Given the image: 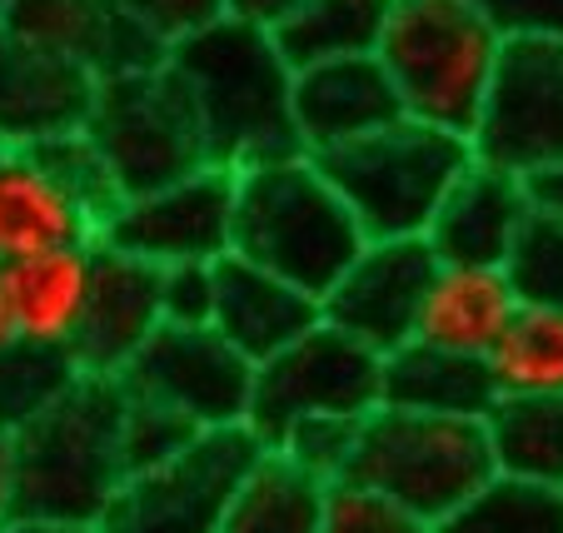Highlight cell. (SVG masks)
<instances>
[{"label":"cell","instance_id":"cell-1","mask_svg":"<svg viewBox=\"0 0 563 533\" xmlns=\"http://www.w3.org/2000/svg\"><path fill=\"white\" fill-rule=\"evenodd\" d=\"M165 75L180 86L210 165L240 175L250 165L299 155L289 115L295 70L265 25L224 15L210 31L170 45Z\"/></svg>","mask_w":563,"mask_h":533},{"label":"cell","instance_id":"cell-2","mask_svg":"<svg viewBox=\"0 0 563 533\" xmlns=\"http://www.w3.org/2000/svg\"><path fill=\"white\" fill-rule=\"evenodd\" d=\"M120 424H125V389L115 379H86V374L35 424H25L11 438L21 519L100 529L125 484Z\"/></svg>","mask_w":563,"mask_h":533},{"label":"cell","instance_id":"cell-3","mask_svg":"<svg viewBox=\"0 0 563 533\" xmlns=\"http://www.w3.org/2000/svg\"><path fill=\"white\" fill-rule=\"evenodd\" d=\"M364 249V230L319 160L285 155L234 175V255L324 299Z\"/></svg>","mask_w":563,"mask_h":533},{"label":"cell","instance_id":"cell-4","mask_svg":"<svg viewBox=\"0 0 563 533\" xmlns=\"http://www.w3.org/2000/svg\"><path fill=\"white\" fill-rule=\"evenodd\" d=\"M504 35L468 0H394L379 41V65L389 75L405 120L474 135Z\"/></svg>","mask_w":563,"mask_h":533},{"label":"cell","instance_id":"cell-5","mask_svg":"<svg viewBox=\"0 0 563 533\" xmlns=\"http://www.w3.org/2000/svg\"><path fill=\"white\" fill-rule=\"evenodd\" d=\"M344 479L384 493L424 529H439L494 479L489 438L478 419L405 414L379 404L354 429V454Z\"/></svg>","mask_w":563,"mask_h":533},{"label":"cell","instance_id":"cell-6","mask_svg":"<svg viewBox=\"0 0 563 533\" xmlns=\"http://www.w3.org/2000/svg\"><path fill=\"white\" fill-rule=\"evenodd\" d=\"M468 165L474 149L464 135L419 120H394L354 145L319 155V170L350 204L364 240H424Z\"/></svg>","mask_w":563,"mask_h":533},{"label":"cell","instance_id":"cell-7","mask_svg":"<svg viewBox=\"0 0 563 533\" xmlns=\"http://www.w3.org/2000/svg\"><path fill=\"white\" fill-rule=\"evenodd\" d=\"M115 204L120 200L86 135L35 149H0V265L100 245Z\"/></svg>","mask_w":563,"mask_h":533},{"label":"cell","instance_id":"cell-8","mask_svg":"<svg viewBox=\"0 0 563 533\" xmlns=\"http://www.w3.org/2000/svg\"><path fill=\"white\" fill-rule=\"evenodd\" d=\"M80 135L96 149L115 200L159 190V185L185 180V175L210 165L190 106H185L180 86L165 75V65L100 80Z\"/></svg>","mask_w":563,"mask_h":533},{"label":"cell","instance_id":"cell-9","mask_svg":"<svg viewBox=\"0 0 563 533\" xmlns=\"http://www.w3.org/2000/svg\"><path fill=\"white\" fill-rule=\"evenodd\" d=\"M384 404V359L364 349L360 340L330 330L319 320L309 334H299L275 359L255 364V389H250L245 429L260 448H279L289 429L309 419H350Z\"/></svg>","mask_w":563,"mask_h":533},{"label":"cell","instance_id":"cell-10","mask_svg":"<svg viewBox=\"0 0 563 533\" xmlns=\"http://www.w3.org/2000/svg\"><path fill=\"white\" fill-rule=\"evenodd\" d=\"M478 165L529 185L563 165V41H504L468 135Z\"/></svg>","mask_w":563,"mask_h":533},{"label":"cell","instance_id":"cell-11","mask_svg":"<svg viewBox=\"0 0 563 533\" xmlns=\"http://www.w3.org/2000/svg\"><path fill=\"white\" fill-rule=\"evenodd\" d=\"M260 454L265 448L250 438V429L195 434L180 454L120 484L100 533H220L234 484Z\"/></svg>","mask_w":563,"mask_h":533},{"label":"cell","instance_id":"cell-12","mask_svg":"<svg viewBox=\"0 0 563 533\" xmlns=\"http://www.w3.org/2000/svg\"><path fill=\"white\" fill-rule=\"evenodd\" d=\"M115 385L125 389V399L185 419L195 434H214V429H245L255 364L234 354L214 330L159 324L145 349L120 369Z\"/></svg>","mask_w":563,"mask_h":533},{"label":"cell","instance_id":"cell-13","mask_svg":"<svg viewBox=\"0 0 563 533\" xmlns=\"http://www.w3.org/2000/svg\"><path fill=\"white\" fill-rule=\"evenodd\" d=\"M100 245L150 269L220 265L224 255H234V175L205 165L185 180L130 195L110 210Z\"/></svg>","mask_w":563,"mask_h":533},{"label":"cell","instance_id":"cell-14","mask_svg":"<svg viewBox=\"0 0 563 533\" xmlns=\"http://www.w3.org/2000/svg\"><path fill=\"white\" fill-rule=\"evenodd\" d=\"M434 269L439 259L424 240H364L354 265L319 299V320L384 359L415 340Z\"/></svg>","mask_w":563,"mask_h":533},{"label":"cell","instance_id":"cell-15","mask_svg":"<svg viewBox=\"0 0 563 533\" xmlns=\"http://www.w3.org/2000/svg\"><path fill=\"white\" fill-rule=\"evenodd\" d=\"M100 80L86 65L0 31V149H35L86 130Z\"/></svg>","mask_w":563,"mask_h":533},{"label":"cell","instance_id":"cell-16","mask_svg":"<svg viewBox=\"0 0 563 533\" xmlns=\"http://www.w3.org/2000/svg\"><path fill=\"white\" fill-rule=\"evenodd\" d=\"M0 31L86 65L96 80H115V75H140L165 65V45L150 41L125 15L120 0H11Z\"/></svg>","mask_w":563,"mask_h":533},{"label":"cell","instance_id":"cell-17","mask_svg":"<svg viewBox=\"0 0 563 533\" xmlns=\"http://www.w3.org/2000/svg\"><path fill=\"white\" fill-rule=\"evenodd\" d=\"M289 115H295L299 155L319 160L330 149H344L394 120H405V110H399V96H394L379 55H350V60L295 70Z\"/></svg>","mask_w":563,"mask_h":533},{"label":"cell","instance_id":"cell-18","mask_svg":"<svg viewBox=\"0 0 563 533\" xmlns=\"http://www.w3.org/2000/svg\"><path fill=\"white\" fill-rule=\"evenodd\" d=\"M159 330V269L120 255L110 245H96L90 295L80 330L70 340V359L86 379H120L130 359L145 349V340Z\"/></svg>","mask_w":563,"mask_h":533},{"label":"cell","instance_id":"cell-19","mask_svg":"<svg viewBox=\"0 0 563 533\" xmlns=\"http://www.w3.org/2000/svg\"><path fill=\"white\" fill-rule=\"evenodd\" d=\"M529 214H533L529 185L474 160L464 175H459L454 190L444 195L424 245L434 249L439 265H494V269H504V259L514 255L523 224H529Z\"/></svg>","mask_w":563,"mask_h":533},{"label":"cell","instance_id":"cell-20","mask_svg":"<svg viewBox=\"0 0 563 533\" xmlns=\"http://www.w3.org/2000/svg\"><path fill=\"white\" fill-rule=\"evenodd\" d=\"M319 324V299L305 289L285 285L279 275L250 265L240 255H224L214 265V320L210 330L230 344L234 354H245L250 364L275 359L279 349L309 334Z\"/></svg>","mask_w":563,"mask_h":533},{"label":"cell","instance_id":"cell-21","mask_svg":"<svg viewBox=\"0 0 563 533\" xmlns=\"http://www.w3.org/2000/svg\"><path fill=\"white\" fill-rule=\"evenodd\" d=\"M90 269H96V245L51 249V255H25L0 265V314L11 324V340L70 349L80 314H86Z\"/></svg>","mask_w":563,"mask_h":533},{"label":"cell","instance_id":"cell-22","mask_svg":"<svg viewBox=\"0 0 563 533\" xmlns=\"http://www.w3.org/2000/svg\"><path fill=\"white\" fill-rule=\"evenodd\" d=\"M519 314L509 275L494 265H439L429 279V295L419 304L415 340L444 354H468L489 359L499 334Z\"/></svg>","mask_w":563,"mask_h":533},{"label":"cell","instance_id":"cell-23","mask_svg":"<svg viewBox=\"0 0 563 533\" xmlns=\"http://www.w3.org/2000/svg\"><path fill=\"white\" fill-rule=\"evenodd\" d=\"M494 379L484 359L444 354L409 340L405 349L384 354V404L405 414H444V419H484L494 404Z\"/></svg>","mask_w":563,"mask_h":533},{"label":"cell","instance_id":"cell-24","mask_svg":"<svg viewBox=\"0 0 563 533\" xmlns=\"http://www.w3.org/2000/svg\"><path fill=\"white\" fill-rule=\"evenodd\" d=\"M478 424L494 474L563 489V395H504Z\"/></svg>","mask_w":563,"mask_h":533},{"label":"cell","instance_id":"cell-25","mask_svg":"<svg viewBox=\"0 0 563 533\" xmlns=\"http://www.w3.org/2000/svg\"><path fill=\"white\" fill-rule=\"evenodd\" d=\"M324 489L314 474L289 464L285 454H260L234 484L220 533H319L324 519Z\"/></svg>","mask_w":563,"mask_h":533},{"label":"cell","instance_id":"cell-26","mask_svg":"<svg viewBox=\"0 0 563 533\" xmlns=\"http://www.w3.org/2000/svg\"><path fill=\"white\" fill-rule=\"evenodd\" d=\"M389 11L394 0H299L285 21L269 25V35L289 60V70H305V65L374 55Z\"/></svg>","mask_w":563,"mask_h":533},{"label":"cell","instance_id":"cell-27","mask_svg":"<svg viewBox=\"0 0 563 533\" xmlns=\"http://www.w3.org/2000/svg\"><path fill=\"white\" fill-rule=\"evenodd\" d=\"M494 395H563V314L519 304L509 330L489 349Z\"/></svg>","mask_w":563,"mask_h":533},{"label":"cell","instance_id":"cell-28","mask_svg":"<svg viewBox=\"0 0 563 533\" xmlns=\"http://www.w3.org/2000/svg\"><path fill=\"white\" fill-rule=\"evenodd\" d=\"M80 379L70 349L11 340L0 349V438H15L25 424L45 414L55 399H65Z\"/></svg>","mask_w":563,"mask_h":533},{"label":"cell","instance_id":"cell-29","mask_svg":"<svg viewBox=\"0 0 563 533\" xmlns=\"http://www.w3.org/2000/svg\"><path fill=\"white\" fill-rule=\"evenodd\" d=\"M434 533H563V489L494 474Z\"/></svg>","mask_w":563,"mask_h":533},{"label":"cell","instance_id":"cell-30","mask_svg":"<svg viewBox=\"0 0 563 533\" xmlns=\"http://www.w3.org/2000/svg\"><path fill=\"white\" fill-rule=\"evenodd\" d=\"M504 275H509L519 304L563 314V220L533 210L514 255L504 259Z\"/></svg>","mask_w":563,"mask_h":533},{"label":"cell","instance_id":"cell-31","mask_svg":"<svg viewBox=\"0 0 563 533\" xmlns=\"http://www.w3.org/2000/svg\"><path fill=\"white\" fill-rule=\"evenodd\" d=\"M319 533H434L405 513L399 503H389L384 493L364 489L354 479H340L324 489V519H319Z\"/></svg>","mask_w":563,"mask_h":533},{"label":"cell","instance_id":"cell-32","mask_svg":"<svg viewBox=\"0 0 563 533\" xmlns=\"http://www.w3.org/2000/svg\"><path fill=\"white\" fill-rule=\"evenodd\" d=\"M195 438V429L185 419L165 414L155 404H140V399H125V424H120V454H125V479L130 474H145L155 464H165L170 454H180Z\"/></svg>","mask_w":563,"mask_h":533},{"label":"cell","instance_id":"cell-33","mask_svg":"<svg viewBox=\"0 0 563 533\" xmlns=\"http://www.w3.org/2000/svg\"><path fill=\"white\" fill-rule=\"evenodd\" d=\"M354 429L360 424H350V419H309V424L289 429V438L279 448H269V454H285L289 464L314 474L319 484H340L350 474Z\"/></svg>","mask_w":563,"mask_h":533},{"label":"cell","instance_id":"cell-34","mask_svg":"<svg viewBox=\"0 0 563 533\" xmlns=\"http://www.w3.org/2000/svg\"><path fill=\"white\" fill-rule=\"evenodd\" d=\"M120 5H125L130 21L155 45H165V51L200 31H210L214 21L230 15V0H120Z\"/></svg>","mask_w":563,"mask_h":533},{"label":"cell","instance_id":"cell-35","mask_svg":"<svg viewBox=\"0 0 563 533\" xmlns=\"http://www.w3.org/2000/svg\"><path fill=\"white\" fill-rule=\"evenodd\" d=\"M214 320V265L159 269V324L170 330H210Z\"/></svg>","mask_w":563,"mask_h":533},{"label":"cell","instance_id":"cell-36","mask_svg":"<svg viewBox=\"0 0 563 533\" xmlns=\"http://www.w3.org/2000/svg\"><path fill=\"white\" fill-rule=\"evenodd\" d=\"M504 41H563V0H468Z\"/></svg>","mask_w":563,"mask_h":533},{"label":"cell","instance_id":"cell-37","mask_svg":"<svg viewBox=\"0 0 563 533\" xmlns=\"http://www.w3.org/2000/svg\"><path fill=\"white\" fill-rule=\"evenodd\" d=\"M21 519V503H15V459H11V438H0V533Z\"/></svg>","mask_w":563,"mask_h":533},{"label":"cell","instance_id":"cell-38","mask_svg":"<svg viewBox=\"0 0 563 533\" xmlns=\"http://www.w3.org/2000/svg\"><path fill=\"white\" fill-rule=\"evenodd\" d=\"M529 200L539 214H553V220H563V165L549 175H533L529 180Z\"/></svg>","mask_w":563,"mask_h":533},{"label":"cell","instance_id":"cell-39","mask_svg":"<svg viewBox=\"0 0 563 533\" xmlns=\"http://www.w3.org/2000/svg\"><path fill=\"white\" fill-rule=\"evenodd\" d=\"M299 0H230V15H240V21H255V25H275V21H285L289 11H295Z\"/></svg>","mask_w":563,"mask_h":533},{"label":"cell","instance_id":"cell-40","mask_svg":"<svg viewBox=\"0 0 563 533\" xmlns=\"http://www.w3.org/2000/svg\"><path fill=\"white\" fill-rule=\"evenodd\" d=\"M5 533H100V529H75V523H35V519H15Z\"/></svg>","mask_w":563,"mask_h":533},{"label":"cell","instance_id":"cell-41","mask_svg":"<svg viewBox=\"0 0 563 533\" xmlns=\"http://www.w3.org/2000/svg\"><path fill=\"white\" fill-rule=\"evenodd\" d=\"M11 344V324H5V314H0V349Z\"/></svg>","mask_w":563,"mask_h":533},{"label":"cell","instance_id":"cell-42","mask_svg":"<svg viewBox=\"0 0 563 533\" xmlns=\"http://www.w3.org/2000/svg\"><path fill=\"white\" fill-rule=\"evenodd\" d=\"M5 11H11V0H0V21H5Z\"/></svg>","mask_w":563,"mask_h":533}]
</instances>
